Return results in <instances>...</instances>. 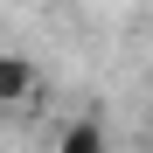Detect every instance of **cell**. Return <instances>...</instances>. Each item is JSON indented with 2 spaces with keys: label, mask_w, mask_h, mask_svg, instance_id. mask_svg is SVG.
Here are the masks:
<instances>
[{
  "label": "cell",
  "mask_w": 153,
  "mask_h": 153,
  "mask_svg": "<svg viewBox=\"0 0 153 153\" xmlns=\"http://www.w3.org/2000/svg\"><path fill=\"white\" fill-rule=\"evenodd\" d=\"M35 84H42V70L28 56H14V49H0V105H28Z\"/></svg>",
  "instance_id": "cell-1"
},
{
  "label": "cell",
  "mask_w": 153,
  "mask_h": 153,
  "mask_svg": "<svg viewBox=\"0 0 153 153\" xmlns=\"http://www.w3.org/2000/svg\"><path fill=\"white\" fill-rule=\"evenodd\" d=\"M14 7H28V0H14Z\"/></svg>",
  "instance_id": "cell-3"
},
{
  "label": "cell",
  "mask_w": 153,
  "mask_h": 153,
  "mask_svg": "<svg viewBox=\"0 0 153 153\" xmlns=\"http://www.w3.org/2000/svg\"><path fill=\"white\" fill-rule=\"evenodd\" d=\"M56 153H105V125L97 118H70L56 132Z\"/></svg>",
  "instance_id": "cell-2"
}]
</instances>
